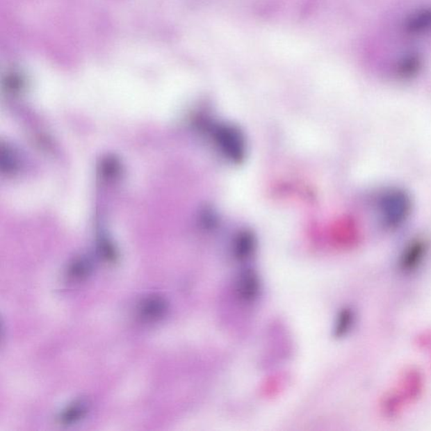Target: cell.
Listing matches in <instances>:
<instances>
[{
  "label": "cell",
  "instance_id": "obj_3",
  "mask_svg": "<svg viewBox=\"0 0 431 431\" xmlns=\"http://www.w3.org/2000/svg\"><path fill=\"white\" fill-rule=\"evenodd\" d=\"M406 29L410 33H422L431 29V9L418 12L407 22Z\"/></svg>",
  "mask_w": 431,
  "mask_h": 431
},
{
  "label": "cell",
  "instance_id": "obj_5",
  "mask_svg": "<svg viewBox=\"0 0 431 431\" xmlns=\"http://www.w3.org/2000/svg\"><path fill=\"white\" fill-rule=\"evenodd\" d=\"M252 277V275L245 274L241 278V291L246 298H252L257 291V283Z\"/></svg>",
  "mask_w": 431,
  "mask_h": 431
},
{
  "label": "cell",
  "instance_id": "obj_6",
  "mask_svg": "<svg viewBox=\"0 0 431 431\" xmlns=\"http://www.w3.org/2000/svg\"><path fill=\"white\" fill-rule=\"evenodd\" d=\"M421 61L417 56L407 58L402 62L399 70L402 75H411L415 73L420 67Z\"/></svg>",
  "mask_w": 431,
  "mask_h": 431
},
{
  "label": "cell",
  "instance_id": "obj_4",
  "mask_svg": "<svg viewBox=\"0 0 431 431\" xmlns=\"http://www.w3.org/2000/svg\"><path fill=\"white\" fill-rule=\"evenodd\" d=\"M86 410L87 407L85 402H76V404L72 405L70 408L66 411L65 414H63V420L65 423H72L78 421L83 416Z\"/></svg>",
  "mask_w": 431,
  "mask_h": 431
},
{
  "label": "cell",
  "instance_id": "obj_1",
  "mask_svg": "<svg viewBox=\"0 0 431 431\" xmlns=\"http://www.w3.org/2000/svg\"><path fill=\"white\" fill-rule=\"evenodd\" d=\"M379 202L381 221L387 227H397L404 222L409 211V201L398 190H390L383 194Z\"/></svg>",
  "mask_w": 431,
  "mask_h": 431
},
{
  "label": "cell",
  "instance_id": "obj_2",
  "mask_svg": "<svg viewBox=\"0 0 431 431\" xmlns=\"http://www.w3.org/2000/svg\"><path fill=\"white\" fill-rule=\"evenodd\" d=\"M166 311V303L159 298H151L143 302L140 312L147 320L161 318Z\"/></svg>",
  "mask_w": 431,
  "mask_h": 431
},
{
  "label": "cell",
  "instance_id": "obj_7",
  "mask_svg": "<svg viewBox=\"0 0 431 431\" xmlns=\"http://www.w3.org/2000/svg\"><path fill=\"white\" fill-rule=\"evenodd\" d=\"M89 270V265H87L86 261H81L76 263V264L74 265L73 268H72L71 271L74 277H85Z\"/></svg>",
  "mask_w": 431,
  "mask_h": 431
}]
</instances>
